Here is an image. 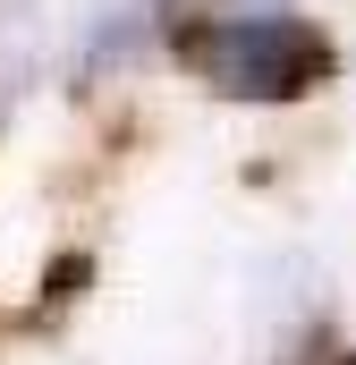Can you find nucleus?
I'll return each instance as SVG.
<instances>
[{"mask_svg":"<svg viewBox=\"0 0 356 365\" xmlns=\"http://www.w3.org/2000/svg\"><path fill=\"white\" fill-rule=\"evenodd\" d=\"M187 60L229 102H288V93H314L331 77V43L297 9H212L187 34Z\"/></svg>","mask_w":356,"mask_h":365,"instance_id":"obj_1","label":"nucleus"}]
</instances>
